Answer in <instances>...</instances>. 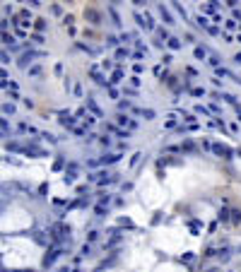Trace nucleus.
Masks as SVG:
<instances>
[{
	"mask_svg": "<svg viewBox=\"0 0 241 272\" xmlns=\"http://www.w3.org/2000/svg\"><path fill=\"white\" fill-rule=\"evenodd\" d=\"M210 65H215V68H217V65H220V58H217V55H212V58H210Z\"/></svg>",
	"mask_w": 241,
	"mask_h": 272,
	"instance_id": "dca6fc26",
	"label": "nucleus"
},
{
	"mask_svg": "<svg viewBox=\"0 0 241 272\" xmlns=\"http://www.w3.org/2000/svg\"><path fill=\"white\" fill-rule=\"evenodd\" d=\"M106 44H109V46H116V44H118V39H116V36H109V39H106Z\"/></svg>",
	"mask_w": 241,
	"mask_h": 272,
	"instance_id": "ddd939ff",
	"label": "nucleus"
},
{
	"mask_svg": "<svg viewBox=\"0 0 241 272\" xmlns=\"http://www.w3.org/2000/svg\"><path fill=\"white\" fill-rule=\"evenodd\" d=\"M212 149H215V154L224 157V159H232V154H234V152H232L227 145H212Z\"/></svg>",
	"mask_w": 241,
	"mask_h": 272,
	"instance_id": "f257e3e1",
	"label": "nucleus"
},
{
	"mask_svg": "<svg viewBox=\"0 0 241 272\" xmlns=\"http://www.w3.org/2000/svg\"><path fill=\"white\" fill-rule=\"evenodd\" d=\"M89 109H92L94 113H99V116H102V111H99V106H97V104H94V101H89Z\"/></svg>",
	"mask_w": 241,
	"mask_h": 272,
	"instance_id": "f8f14e48",
	"label": "nucleus"
},
{
	"mask_svg": "<svg viewBox=\"0 0 241 272\" xmlns=\"http://www.w3.org/2000/svg\"><path fill=\"white\" fill-rule=\"evenodd\" d=\"M174 10L183 17V22H188V12H186V7H181V2H174Z\"/></svg>",
	"mask_w": 241,
	"mask_h": 272,
	"instance_id": "39448f33",
	"label": "nucleus"
},
{
	"mask_svg": "<svg viewBox=\"0 0 241 272\" xmlns=\"http://www.w3.org/2000/svg\"><path fill=\"white\" fill-rule=\"evenodd\" d=\"M102 145H106V147H109V145H111V137H109V135H104V137H102Z\"/></svg>",
	"mask_w": 241,
	"mask_h": 272,
	"instance_id": "4468645a",
	"label": "nucleus"
},
{
	"mask_svg": "<svg viewBox=\"0 0 241 272\" xmlns=\"http://www.w3.org/2000/svg\"><path fill=\"white\" fill-rule=\"evenodd\" d=\"M198 24H200V27H207V19H205L203 15H200V17H198Z\"/></svg>",
	"mask_w": 241,
	"mask_h": 272,
	"instance_id": "2eb2a0df",
	"label": "nucleus"
},
{
	"mask_svg": "<svg viewBox=\"0 0 241 272\" xmlns=\"http://www.w3.org/2000/svg\"><path fill=\"white\" fill-rule=\"evenodd\" d=\"M118 123H120V125H130V128H133V130L138 128V123H135V120H130V118H128V116H123V113H120V116H118Z\"/></svg>",
	"mask_w": 241,
	"mask_h": 272,
	"instance_id": "7ed1b4c3",
	"label": "nucleus"
},
{
	"mask_svg": "<svg viewBox=\"0 0 241 272\" xmlns=\"http://www.w3.org/2000/svg\"><path fill=\"white\" fill-rule=\"evenodd\" d=\"M167 41H169V48H171V51H178V48H181V41H178L176 36H169Z\"/></svg>",
	"mask_w": 241,
	"mask_h": 272,
	"instance_id": "20e7f679",
	"label": "nucleus"
},
{
	"mask_svg": "<svg viewBox=\"0 0 241 272\" xmlns=\"http://www.w3.org/2000/svg\"><path fill=\"white\" fill-rule=\"evenodd\" d=\"M229 255H232V251H229V248H222V251H220V260H229Z\"/></svg>",
	"mask_w": 241,
	"mask_h": 272,
	"instance_id": "0eeeda50",
	"label": "nucleus"
},
{
	"mask_svg": "<svg viewBox=\"0 0 241 272\" xmlns=\"http://www.w3.org/2000/svg\"><path fill=\"white\" fill-rule=\"evenodd\" d=\"M157 12H159V17L164 19L167 24H176V22H174V17H171V12H169V10L164 7V5H159V7H157Z\"/></svg>",
	"mask_w": 241,
	"mask_h": 272,
	"instance_id": "f03ea898",
	"label": "nucleus"
},
{
	"mask_svg": "<svg viewBox=\"0 0 241 272\" xmlns=\"http://www.w3.org/2000/svg\"><path fill=\"white\" fill-rule=\"evenodd\" d=\"M140 113L145 116V120H152V118H154V111L152 109H145V111H140Z\"/></svg>",
	"mask_w": 241,
	"mask_h": 272,
	"instance_id": "6e6552de",
	"label": "nucleus"
},
{
	"mask_svg": "<svg viewBox=\"0 0 241 272\" xmlns=\"http://www.w3.org/2000/svg\"><path fill=\"white\" fill-rule=\"evenodd\" d=\"M120 77H123V73H120V70H116V73H113V77H111V82H120Z\"/></svg>",
	"mask_w": 241,
	"mask_h": 272,
	"instance_id": "9d476101",
	"label": "nucleus"
},
{
	"mask_svg": "<svg viewBox=\"0 0 241 272\" xmlns=\"http://www.w3.org/2000/svg\"><path fill=\"white\" fill-rule=\"evenodd\" d=\"M195 58H205V48L198 46V48H195Z\"/></svg>",
	"mask_w": 241,
	"mask_h": 272,
	"instance_id": "9b49d317",
	"label": "nucleus"
},
{
	"mask_svg": "<svg viewBox=\"0 0 241 272\" xmlns=\"http://www.w3.org/2000/svg\"><path fill=\"white\" fill-rule=\"evenodd\" d=\"M118 109H120V111H123V109L128 111V109H133V104H130V101H120V104H118Z\"/></svg>",
	"mask_w": 241,
	"mask_h": 272,
	"instance_id": "1a4fd4ad",
	"label": "nucleus"
},
{
	"mask_svg": "<svg viewBox=\"0 0 241 272\" xmlns=\"http://www.w3.org/2000/svg\"><path fill=\"white\" fill-rule=\"evenodd\" d=\"M118 159H120V154H106V157L102 159V164H116Z\"/></svg>",
	"mask_w": 241,
	"mask_h": 272,
	"instance_id": "423d86ee",
	"label": "nucleus"
},
{
	"mask_svg": "<svg viewBox=\"0 0 241 272\" xmlns=\"http://www.w3.org/2000/svg\"><path fill=\"white\" fill-rule=\"evenodd\" d=\"M234 60H236V63L241 65V53H236V55H234Z\"/></svg>",
	"mask_w": 241,
	"mask_h": 272,
	"instance_id": "f3484780",
	"label": "nucleus"
}]
</instances>
